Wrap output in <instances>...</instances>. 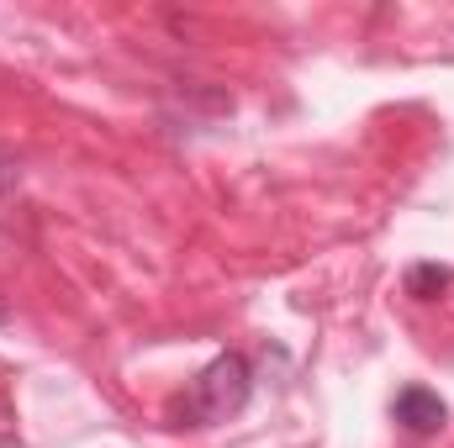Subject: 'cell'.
I'll list each match as a JSON object with an SVG mask.
<instances>
[{"label":"cell","mask_w":454,"mask_h":448,"mask_svg":"<svg viewBox=\"0 0 454 448\" xmlns=\"http://www.w3.org/2000/svg\"><path fill=\"white\" fill-rule=\"evenodd\" d=\"M248 396H254V369H248V359H243V353H217V359L196 375V385L185 390L180 422L217 428V422L238 417V412L248 406Z\"/></svg>","instance_id":"obj_1"},{"label":"cell","mask_w":454,"mask_h":448,"mask_svg":"<svg viewBox=\"0 0 454 448\" xmlns=\"http://www.w3.org/2000/svg\"><path fill=\"white\" fill-rule=\"evenodd\" d=\"M391 417H396L412 438H434V433L450 422V406L439 401V390H428V385H407V390L391 401Z\"/></svg>","instance_id":"obj_2"},{"label":"cell","mask_w":454,"mask_h":448,"mask_svg":"<svg viewBox=\"0 0 454 448\" xmlns=\"http://www.w3.org/2000/svg\"><path fill=\"white\" fill-rule=\"evenodd\" d=\"M402 285H407V296H412V301H439V296L454 285V269H450V264L423 259V264H412V269H407V280H402Z\"/></svg>","instance_id":"obj_3"},{"label":"cell","mask_w":454,"mask_h":448,"mask_svg":"<svg viewBox=\"0 0 454 448\" xmlns=\"http://www.w3.org/2000/svg\"><path fill=\"white\" fill-rule=\"evenodd\" d=\"M11 185H16V158H5V153H0V196H5Z\"/></svg>","instance_id":"obj_4"},{"label":"cell","mask_w":454,"mask_h":448,"mask_svg":"<svg viewBox=\"0 0 454 448\" xmlns=\"http://www.w3.org/2000/svg\"><path fill=\"white\" fill-rule=\"evenodd\" d=\"M5 322H11V306H5V301H0V328H5Z\"/></svg>","instance_id":"obj_5"}]
</instances>
